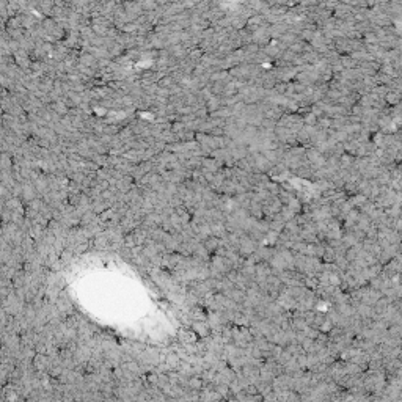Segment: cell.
<instances>
[{"label": "cell", "mask_w": 402, "mask_h": 402, "mask_svg": "<svg viewBox=\"0 0 402 402\" xmlns=\"http://www.w3.org/2000/svg\"><path fill=\"white\" fill-rule=\"evenodd\" d=\"M386 99H388V102L396 104V102H397V99H399V95H397L396 91H390V93H388V96H386Z\"/></svg>", "instance_id": "cell-1"}]
</instances>
